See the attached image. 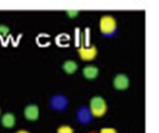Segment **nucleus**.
<instances>
[{
	"label": "nucleus",
	"instance_id": "nucleus-6",
	"mask_svg": "<svg viewBox=\"0 0 159 133\" xmlns=\"http://www.w3.org/2000/svg\"><path fill=\"white\" fill-rule=\"evenodd\" d=\"M2 125L7 129H11L16 124V116L12 113H6L1 118Z\"/></svg>",
	"mask_w": 159,
	"mask_h": 133
},
{
	"label": "nucleus",
	"instance_id": "nucleus-7",
	"mask_svg": "<svg viewBox=\"0 0 159 133\" xmlns=\"http://www.w3.org/2000/svg\"><path fill=\"white\" fill-rule=\"evenodd\" d=\"M82 73H83V75L86 79L93 80V79H95L98 76L99 69L96 66H93V65H88L83 69Z\"/></svg>",
	"mask_w": 159,
	"mask_h": 133
},
{
	"label": "nucleus",
	"instance_id": "nucleus-11",
	"mask_svg": "<svg viewBox=\"0 0 159 133\" xmlns=\"http://www.w3.org/2000/svg\"><path fill=\"white\" fill-rule=\"evenodd\" d=\"M100 133H118L113 128H103L100 131Z\"/></svg>",
	"mask_w": 159,
	"mask_h": 133
},
{
	"label": "nucleus",
	"instance_id": "nucleus-2",
	"mask_svg": "<svg viewBox=\"0 0 159 133\" xmlns=\"http://www.w3.org/2000/svg\"><path fill=\"white\" fill-rule=\"evenodd\" d=\"M117 24L115 18L111 16H102L100 19V31L102 34L110 35L116 30Z\"/></svg>",
	"mask_w": 159,
	"mask_h": 133
},
{
	"label": "nucleus",
	"instance_id": "nucleus-13",
	"mask_svg": "<svg viewBox=\"0 0 159 133\" xmlns=\"http://www.w3.org/2000/svg\"><path fill=\"white\" fill-rule=\"evenodd\" d=\"M16 133H30V131H25V130H20V131H16Z\"/></svg>",
	"mask_w": 159,
	"mask_h": 133
},
{
	"label": "nucleus",
	"instance_id": "nucleus-4",
	"mask_svg": "<svg viewBox=\"0 0 159 133\" xmlns=\"http://www.w3.org/2000/svg\"><path fill=\"white\" fill-rule=\"evenodd\" d=\"M129 78L125 74H117L113 79V86L117 90H125L129 87Z\"/></svg>",
	"mask_w": 159,
	"mask_h": 133
},
{
	"label": "nucleus",
	"instance_id": "nucleus-12",
	"mask_svg": "<svg viewBox=\"0 0 159 133\" xmlns=\"http://www.w3.org/2000/svg\"><path fill=\"white\" fill-rule=\"evenodd\" d=\"M67 14L69 15V17H75L78 16L79 11H75V10H69V11H67Z\"/></svg>",
	"mask_w": 159,
	"mask_h": 133
},
{
	"label": "nucleus",
	"instance_id": "nucleus-1",
	"mask_svg": "<svg viewBox=\"0 0 159 133\" xmlns=\"http://www.w3.org/2000/svg\"><path fill=\"white\" fill-rule=\"evenodd\" d=\"M90 108L93 116L95 117H101L104 116L107 111L106 101L102 97H94L90 102Z\"/></svg>",
	"mask_w": 159,
	"mask_h": 133
},
{
	"label": "nucleus",
	"instance_id": "nucleus-3",
	"mask_svg": "<svg viewBox=\"0 0 159 133\" xmlns=\"http://www.w3.org/2000/svg\"><path fill=\"white\" fill-rule=\"evenodd\" d=\"M80 57V59H82L83 61H93L94 60L98 54V50L94 45L91 46V47H84V46H80L78 49Z\"/></svg>",
	"mask_w": 159,
	"mask_h": 133
},
{
	"label": "nucleus",
	"instance_id": "nucleus-9",
	"mask_svg": "<svg viewBox=\"0 0 159 133\" xmlns=\"http://www.w3.org/2000/svg\"><path fill=\"white\" fill-rule=\"evenodd\" d=\"M57 133H74V131L71 127L70 126H61L58 131H57Z\"/></svg>",
	"mask_w": 159,
	"mask_h": 133
},
{
	"label": "nucleus",
	"instance_id": "nucleus-10",
	"mask_svg": "<svg viewBox=\"0 0 159 133\" xmlns=\"http://www.w3.org/2000/svg\"><path fill=\"white\" fill-rule=\"evenodd\" d=\"M9 32V28L6 25H0V36L6 37Z\"/></svg>",
	"mask_w": 159,
	"mask_h": 133
},
{
	"label": "nucleus",
	"instance_id": "nucleus-5",
	"mask_svg": "<svg viewBox=\"0 0 159 133\" xmlns=\"http://www.w3.org/2000/svg\"><path fill=\"white\" fill-rule=\"evenodd\" d=\"M25 117L30 121H36L39 116V109L36 105H29L24 110Z\"/></svg>",
	"mask_w": 159,
	"mask_h": 133
},
{
	"label": "nucleus",
	"instance_id": "nucleus-14",
	"mask_svg": "<svg viewBox=\"0 0 159 133\" xmlns=\"http://www.w3.org/2000/svg\"><path fill=\"white\" fill-rule=\"evenodd\" d=\"M0 114H1V109H0Z\"/></svg>",
	"mask_w": 159,
	"mask_h": 133
},
{
	"label": "nucleus",
	"instance_id": "nucleus-8",
	"mask_svg": "<svg viewBox=\"0 0 159 133\" xmlns=\"http://www.w3.org/2000/svg\"><path fill=\"white\" fill-rule=\"evenodd\" d=\"M62 68L65 73L72 74L78 70V64L74 61H66L62 65Z\"/></svg>",
	"mask_w": 159,
	"mask_h": 133
}]
</instances>
